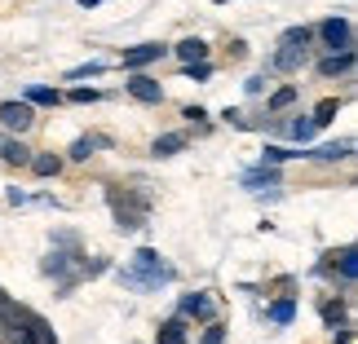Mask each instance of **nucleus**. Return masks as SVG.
<instances>
[{
  "label": "nucleus",
  "instance_id": "obj_1",
  "mask_svg": "<svg viewBox=\"0 0 358 344\" xmlns=\"http://www.w3.org/2000/svg\"><path fill=\"white\" fill-rule=\"evenodd\" d=\"M115 278H120V287H129V292H159V287H169L177 278V269L155 252V247H137L129 265L115 269Z\"/></svg>",
  "mask_w": 358,
  "mask_h": 344
},
{
  "label": "nucleus",
  "instance_id": "obj_2",
  "mask_svg": "<svg viewBox=\"0 0 358 344\" xmlns=\"http://www.w3.org/2000/svg\"><path fill=\"white\" fill-rule=\"evenodd\" d=\"M106 203H111L120 230H146V221H150V195H146V190L115 186V190H106Z\"/></svg>",
  "mask_w": 358,
  "mask_h": 344
},
{
  "label": "nucleus",
  "instance_id": "obj_3",
  "mask_svg": "<svg viewBox=\"0 0 358 344\" xmlns=\"http://www.w3.org/2000/svg\"><path fill=\"white\" fill-rule=\"evenodd\" d=\"M319 45L327 53H345V49H358V31L350 18H341V13H332V18L319 22Z\"/></svg>",
  "mask_w": 358,
  "mask_h": 344
},
{
  "label": "nucleus",
  "instance_id": "obj_4",
  "mask_svg": "<svg viewBox=\"0 0 358 344\" xmlns=\"http://www.w3.org/2000/svg\"><path fill=\"white\" fill-rule=\"evenodd\" d=\"M306 62H310V49H306V45H283V40H279V49L270 53L266 71H270V75H296Z\"/></svg>",
  "mask_w": 358,
  "mask_h": 344
},
{
  "label": "nucleus",
  "instance_id": "obj_5",
  "mask_svg": "<svg viewBox=\"0 0 358 344\" xmlns=\"http://www.w3.org/2000/svg\"><path fill=\"white\" fill-rule=\"evenodd\" d=\"M0 124H5V133H31L36 128V106L27 98H13V102H0Z\"/></svg>",
  "mask_w": 358,
  "mask_h": 344
},
{
  "label": "nucleus",
  "instance_id": "obj_6",
  "mask_svg": "<svg viewBox=\"0 0 358 344\" xmlns=\"http://www.w3.org/2000/svg\"><path fill=\"white\" fill-rule=\"evenodd\" d=\"M279 181H283V172L274 168V163H257V168H248L243 177H239V186L243 190H257V195H279Z\"/></svg>",
  "mask_w": 358,
  "mask_h": 344
},
{
  "label": "nucleus",
  "instance_id": "obj_7",
  "mask_svg": "<svg viewBox=\"0 0 358 344\" xmlns=\"http://www.w3.org/2000/svg\"><path fill=\"white\" fill-rule=\"evenodd\" d=\"M164 53H173L164 40H146V45H133V49H124V58H120V66H124V75L129 71H142V66H150V62H159Z\"/></svg>",
  "mask_w": 358,
  "mask_h": 344
},
{
  "label": "nucleus",
  "instance_id": "obj_8",
  "mask_svg": "<svg viewBox=\"0 0 358 344\" xmlns=\"http://www.w3.org/2000/svg\"><path fill=\"white\" fill-rule=\"evenodd\" d=\"M124 93H129L133 102H142V106H159L164 102V84H159V80H150V75H142V71H129Z\"/></svg>",
  "mask_w": 358,
  "mask_h": 344
},
{
  "label": "nucleus",
  "instance_id": "obj_9",
  "mask_svg": "<svg viewBox=\"0 0 358 344\" xmlns=\"http://www.w3.org/2000/svg\"><path fill=\"white\" fill-rule=\"evenodd\" d=\"M306 159H314V163L358 159V137H341V142H327V146H306Z\"/></svg>",
  "mask_w": 358,
  "mask_h": 344
},
{
  "label": "nucleus",
  "instance_id": "obj_10",
  "mask_svg": "<svg viewBox=\"0 0 358 344\" xmlns=\"http://www.w3.org/2000/svg\"><path fill=\"white\" fill-rule=\"evenodd\" d=\"M314 71H319L323 80H341V75L358 71V49H345V53H323V58L314 62Z\"/></svg>",
  "mask_w": 358,
  "mask_h": 344
},
{
  "label": "nucleus",
  "instance_id": "obj_11",
  "mask_svg": "<svg viewBox=\"0 0 358 344\" xmlns=\"http://www.w3.org/2000/svg\"><path fill=\"white\" fill-rule=\"evenodd\" d=\"M177 313L195 318V322H217V300H213V292H190V296H182Z\"/></svg>",
  "mask_w": 358,
  "mask_h": 344
},
{
  "label": "nucleus",
  "instance_id": "obj_12",
  "mask_svg": "<svg viewBox=\"0 0 358 344\" xmlns=\"http://www.w3.org/2000/svg\"><path fill=\"white\" fill-rule=\"evenodd\" d=\"M115 142L111 137H102V133H89V137H76L71 146H66V159L71 163H89L93 155H98V150H111Z\"/></svg>",
  "mask_w": 358,
  "mask_h": 344
},
{
  "label": "nucleus",
  "instance_id": "obj_13",
  "mask_svg": "<svg viewBox=\"0 0 358 344\" xmlns=\"http://www.w3.org/2000/svg\"><path fill=\"white\" fill-rule=\"evenodd\" d=\"M31 155H36V150H27L18 133H0V163H13V168H31Z\"/></svg>",
  "mask_w": 358,
  "mask_h": 344
},
{
  "label": "nucleus",
  "instance_id": "obj_14",
  "mask_svg": "<svg viewBox=\"0 0 358 344\" xmlns=\"http://www.w3.org/2000/svg\"><path fill=\"white\" fill-rule=\"evenodd\" d=\"M287 142H296V146H310L314 137H319V119L314 115H287Z\"/></svg>",
  "mask_w": 358,
  "mask_h": 344
},
{
  "label": "nucleus",
  "instance_id": "obj_15",
  "mask_svg": "<svg viewBox=\"0 0 358 344\" xmlns=\"http://www.w3.org/2000/svg\"><path fill=\"white\" fill-rule=\"evenodd\" d=\"M186 146H190V133H159L155 146H150V155H155V159H173V155H182Z\"/></svg>",
  "mask_w": 358,
  "mask_h": 344
},
{
  "label": "nucleus",
  "instance_id": "obj_16",
  "mask_svg": "<svg viewBox=\"0 0 358 344\" xmlns=\"http://www.w3.org/2000/svg\"><path fill=\"white\" fill-rule=\"evenodd\" d=\"M173 53H177V62H203L208 58V40H199V36H186V40H177L173 45Z\"/></svg>",
  "mask_w": 358,
  "mask_h": 344
},
{
  "label": "nucleus",
  "instance_id": "obj_17",
  "mask_svg": "<svg viewBox=\"0 0 358 344\" xmlns=\"http://www.w3.org/2000/svg\"><path fill=\"white\" fill-rule=\"evenodd\" d=\"M296 98H301V89H296V84H279V89H274L270 98H266V115H283L287 106H296Z\"/></svg>",
  "mask_w": 358,
  "mask_h": 344
},
{
  "label": "nucleus",
  "instance_id": "obj_18",
  "mask_svg": "<svg viewBox=\"0 0 358 344\" xmlns=\"http://www.w3.org/2000/svg\"><path fill=\"white\" fill-rule=\"evenodd\" d=\"M287 159H306V146H274V142H266V150H261V163H274V168H283Z\"/></svg>",
  "mask_w": 358,
  "mask_h": 344
},
{
  "label": "nucleus",
  "instance_id": "obj_19",
  "mask_svg": "<svg viewBox=\"0 0 358 344\" xmlns=\"http://www.w3.org/2000/svg\"><path fill=\"white\" fill-rule=\"evenodd\" d=\"M323 322L332 327V331H345L350 309H345V300H341V296H327V300H323Z\"/></svg>",
  "mask_w": 358,
  "mask_h": 344
},
{
  "label": "nucleus",
  "instance_id": "obj_20",
  "mask_svg": "<svg viewBox=\"0 0 358 344\" xmlns=\"http://www.w3.org/2000/svg\"><path fill=\"white\" fill-rule=\"evenodd\" d=\"M190 336H186V318L177 313V318H169V322H159V336H155V344H186Z\"/></svg>",
  "mask_w": 358,
  "mask_h": 344
},
{
  "label": "nucleus",
  "instance_id": "obj_21",
  "mask_svg": "<svg viewBox=\"0 0 358 344\" xmlns=\"http://www.w3.org/2000/svg\"><path fill=\"white\" fill-rule=\"evenodd\" d=\"M332 265H336V274H341L345 283H358V243L345 247V252H336V256H332Z\"/></svg>",
  "mask_w": 358,
  "mask_h": 344
},
{
  "label": "nucleus",
  "instance_id": "obj_22",
  "mask_svg": "<svg viewBox=\"0 0 358 344\" xmlns=\"http://www.w3.org/2000/svg\"><path fill=\"white\" fill-rule=\"evenodd\" d=\"M266 318L279 322V327H292V318H296V300H292V296H279V300L266 309Z\"/></svg>",
  "mask_w": 358,
  "mask_h": 344
},
{
  "label": "nucleus",
  "instance_id": "obj_23",
  "mask_svg": "<svg viewBox=\"0 0 358 344\" xmlns=\"http://www.w3.org/2000/svg\"><path fill=\"white\" fill-rule=\"evenodd\" d=\"M22 98L31 102V106H58V102H62V93H58V89H49V84H27V89H22Z\"/></svg>",
  "mask_w": 358,
  "mask_h": 344
},
{
  "label": "nucleus",
  "instance_id": "obj_24",
  "mask_svg": "<svg viewBox=\"0 0 358 344\" xmlns=\"http://www.w3.org/2000/svg\"><path fill=\"white\" fill-rule=\"evenodd\" d=\"M279 40H283V45H306L310 49L314 40H319V27H306V22H301V27H287Z\"/></svg>",
  "mask_w": 358,
  "mask_h": 344
},
{
  "label": "nucleus",
  "instance_id": "obj_25",
  "mask_svg": "<svg viewBox=\"0 0 358 344\" xmlns=\"http://www.w3.org/2000/svg\"><path fill=\"white\" fill-rule=\"evenodd\" d=\"M31 172L36 177H58L62 172V155H31Z\"/></svg>",
  "mask_w": 358,
  "mask_h": 344
},
{
  "label": "nucleus",
  "instance_id": "obj_26",
  "mask_svg": "<svg viewBox=\"0 0 358 344\" xmlns=\"http://www.w3.org/2000/svg\"><path fill=\"white\" fill-rule=\"evenodd\" d=\"M106 71V62L102 58H93V62H80V66H71V71H66L62 80H98Z\"/></svg>",
  "mask_w": 358,
  "mask_h": 344
},
{
  "label": "nucleus",
  "instance_id": "obj_27",
  "mask_svg": "<svg viewBox=\"0 0 358 344\" xmlns=\"http://www.w3.org/2000/svg\"><path fill=\"white\" fill-rule=\"evenodd\" d=\"M336 111H341V102H336V98H323V102H319V106H314V111H310V115H314V119H319V128H327V124H332V119H336Z\"/></svg>",
  "mask_w": 358,
  "mask_h": 344
},
{
  "label": "nucleus",
  "instance_id": "obj_28",
  "mask_svg": "<svg viewBox=\"0 0 358 344\" xmlns=\"http://www.w3.org/2000/svg\"><path fill=\"white\" fill-rule=\"evenodd\" d=\"M182 75H186V80H195V84H203V80H213V62H208V58H203V62H186V66H182Z\"/></svg>",
  "mask_w": 358,
  "mask_h": 344
},
{
  "label": "nucleus",
  "instance_id": "obj_29",
  "mask_svg": "<svg viewBox=\"0 0 358 344\" xmlns=\"http://www.w3.org/2000/svg\"><path fill=\"white\" fill-rule=\"evenodd\" d=\"M266 89H270V71H257V75H248V84H243V93H248V98H261Z\"/></svg>",
  "mask_w": 358,
  "mask_h": 344
},
{
  "label": "nucleus",
  "instance_id": "obj_30",
  "mask_svg": "<svg viewBox=\"0 0 358 344\" xmlns=\"http://www.w3.org/2000/svg\"><path fill=\"white\" fill-rule=\"evenodd\" d=\"M66 102H76V106H89V102H102V89H71V93H66Z\"/></svg>",
  "mask_w": 358,
  "mask_h": 344
},
{
  "label": "nucleus",
  "instance_id": "obj_31",
  "mask_svg": "<svg viewBox=\"0 0 358 344\" xmlns=\"http://www.w3.org/2000/svg\"><path fill=\"white\" fill-rule=\"evenodd\" d=\"M199 344H226V327H222V322H203Z\"/></svg>",
  "mask_w": 358,
  "mask_h": 344
},
{
  "label": "nucleus",
  "instance_id": "obj_32",
  "mask_svg": "<svg viewBox=\"0 0 358 344\" xmlns=\"http://www.w3.org/2000/svg\"><path fill=\"white\" fill-rule=\"evenodd\" d=\"M222 119L230 124V128H248V124H252V119H243V111H239V106H226V111H222Z\"/></svg>",
  "mask_w": 358,
  "mask_h": 344
},
{
  "label": "nucleus",
  "instance_id": "obj_33",
  "mask_svg": "<svg viewBox=\"0 0 358 344\" xmlns=\"http://www.w3.org/2000/svg\"><path fill=\"white\" fill-rule=\"evenodd\" d=\"M5 199L13 203V208H27V203H36V199L27 195V190H18V186H13V190H5Z\"/></svg>",
  "mask_w": 358,
  "mask_h": 344
},
{
  "label": "nucleus",
  "instance_id": "obj_34",
  "mask_svg": "<svg viewBox=\"0 0 358 344\" xmlns=\"http://www.w3.org/2000/svg\"><path fill=\"white\" fill-rule=\"evenodd\" d=\"M53 243H62V247H80V239L71 230H53Z\"/></svg>",
  "mask_w": 358,
  "mask_h": 344
},
{
  "label": "nucleus",
  "instance_id": "obj_35",
  "mask_svg": "<svg viewBox=\"0 0 358 344\" xmlns=\"http://www.w3.org/2000/svg\"><path fill=\"white\" fill-rule=\"evenodd\" d=\"M182 119H190V124H203V119H208V111H203V106H186V111H182Z\"/></svg>",
  "mask_w": 358,
  "mask_h": 344
},
{
  "label": "nucleus",
  "instance_id": "obj_36",
  "mask_svg": "<svg viewBox=\"0 0 358 344\" xmlns=\"http://www.w3.org/2000/svg\"><path fill=\"white\" fill-rule=\"evenodd\" d=\"M80 5H85V9H98V5H102V0H80Z\"/></svg>",
  "mask_w": 358,
  "mask_h": 344
},
{
  "label": "nucleus",
  "instance_id": "obj_37",
  "mask_svg": "<svg viewBox=\"0 0 358 344\" xmlns=\"http://www.w3.org/2000/svg\"><path fill=\"white\" fill-rule=\"evenodd\" d=\"M217 5H230V0H217Z\"/></svg>",
  "mask_w": 358,
  "mask_h": 344
}]
</instances>
